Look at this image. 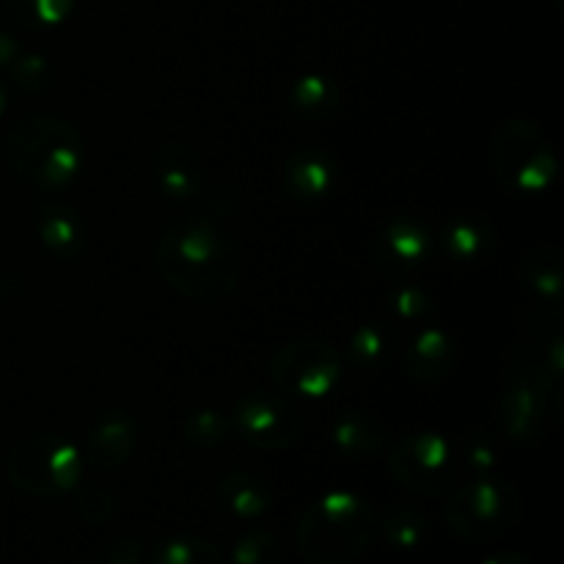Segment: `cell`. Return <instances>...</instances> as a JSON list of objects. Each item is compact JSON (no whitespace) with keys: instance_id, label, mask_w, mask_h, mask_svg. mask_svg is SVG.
Masks as SVG:
<instances>
[{"instance_id":"14","label":"cell","mask_w":564,"mask_h":564,"mask_svg":"<svg viewBox=\"0 0 564 564\" xmlns=\"http://www.w3.org/2000/svg\"><path fill=\"white\" fill-rule=\"evenodd\" d=\"M334 446L341 455L352 457V460H367V457L380 455L389 444V430L378 416L364 411H350L345 416L336 419L334 430H330Z\"/></svg>"},{"instance_id":"4","label":"cell","mask_w":564,"mask_h":564,"mask_svg":"<svg viewBox=\"0 0 564 564\" xmlns=\"http://www.w3.org/2000/svg\"><path fill=\"white\" fill-rule=\"evenodd\" d=\"M523 510L521 490L507 477H468L444 501V523L468 543H488L518 523Z\"/></svg>"},{"instance_id":"23","label":"cell","mask_w":564,"mask_h":564,"mask_svg":"<svg viewBox=\"0 0 564 564\" xmlns=\"http://www.w3.org/2000/svg\"><path fill=\"white\" fill-rule=\"evenodd\" d=\"M339 102V91L323 75H306L292 86V105L306 116H330Z\"/></svg>"},{"instance_id":"15","label":"cell","mask_w":564,"mask_h":564,"mask_svg":"<svg viewBox=\"0 0 564 564\" xmlns=\"http://www.w3.org/2000/svg\"><path fill=\"white\" fill-rule=\"evenodd\" d=\"M215 496H218L220 507L229 516L240 518V521H253V518H262L270 510L268 485L246 471L220 477V482L215 485Z\"/></svg>"},{"instance_id":"1","label":"cell","mask_w":564,"mask_h":564,"mask_svg":"<svg viewBox=\"0 0 564 564\" xmlns=\"http://www.w3.org/2000/svg\"><path fill=\"white\" fill-rule=\"evenodd\" d=\"M154 264L165 284L193 301H224L237 290V246L215 220L176 218L160 231Z\"/></svg>"},{"instance_id":"9","label":"cell","mask_w":564,"mask_h":564,"mask_svg":"<svg viewBox=\"0 0 564 564\" xmlns=\"http://www.w3.org/2000/svg\"><path fill=\"white\" fill-rule=\"evenodd\" d=\"M235 430L259 449H286L301 435V416L281 394L248 391L235 402Z\"/></svg>"},{"instance_id":"16","label":"cell","mask_w":564,"mask_h":564,"mask_svg":"<svg viewBox=\"0 0 564 564\" xmlns=\"http://www.w3.org/2000/svg\"><path fill=\"white\" fill-rule=\"evenodd\" d=\"M39 231H42L44 246L61 259L77 257L83 251V242H86L80 215L66 207L64 202L42 204V209H39Z\"/></svg>"},{"instance_id":"31","label":"cell","mask_w":564,"mask_h":564,"mask_svg":"<svg viewBox=\"0 0 564 564\" xmlns=\"http://www.w3.org/2000/svg\"><path fill=\"white\" fill-rule=\"evenodd\" d=\"M394 308L402 314V317H416V314H422L424 308H427V301H424L416 290H408L405 286L402 292H397Z\"/></svg>"},{"instance_id":"32","label":"cell","mask_w":564,"mask_h":564,"mask_svg":"<svg viewBox=\"0 0 564 564\" xmlns=\"http://www.w3.org/2000/svg\"><path fill=\"white\" fill-rule=\"evenodd\" d=\"M20 47H17V42L11 36H6V33H0V66H9L14 64L17 58H20Z\"/></svg>"},{"instance_id":"26","label":"cell","mask_w":564,"mask_h":564,"mask_svg":"<svg viewBox=\"0 0 564 564\" xmlns=\"http://www.w3.org/2000/svg\"><path fill=\"white\" fill-rule=\"evenodd\" d=\"M11 75L17 77V86L25 88L28 94H44L53 83H50V66L47 61L39 55H20L11 64Z\"/></svg>"},{"instance_id":"10","label":"cell","mask_w":564,"mask_h":564,"mask_svg":"<svg viewBox=\"0 0 564 564\" xmlns=\"http://www.w3.org/2000/svg\"><path fill=\"white\" fill-rule=\"evenodd\" d=\"M435 240L427 226L413 218H397L375 237L372 262L383 275H402L433 257Z\"/></svg>"},{"instance_id":"2","label":"cell","mask_w":564,"mask_h":564,"mask_svg":"<svg viewBox=\"0 0 564 564\" xmlns=\"http://www.w3.org/2000/svg\"><path fill=\"white\" fill-rule=\"evenodd\" d=\"M378 532V512L364 496L330 490L306 507L297 523V551L308 564H352Z\"/></svg>"},{"instance_id":"22","label":"cell","mask_w":564,"mask_h":564,"mask_svg":"<svg viewBox=\"0 0 564 564\" xmlns=\"http://www.w3.org/2000/svg\"><path fill=\"white\" fill-rule=\"evenodd\" d=\"M152 564H224L220 551L196 534H176L152 551Z\"/></svg>"},{"instance_id":"34","label":"cell","mask_w":564,"mask_h":564,"mask_svg":"<svg viewBox=\"0 0 564 564\" xmlns=\"http://www.w3.org/2000/svg\"><path fill=\"white\" fill-rule=\"evenodd\" d=\"M6 105H9V94H6V86L0 83V116L6 113Z\"/></svg>"},{"instance_id":"11","label":"cell","mask_w":564,"mask_h":564,"mask_svg":"<svg viewBox=\"0 0 564 564\" xmlns=\"http://www.w3.org/2000/svg\"><path fill=\"white\" fill-rule=\"evenodd\" d=\"M457 345L446 330L427 328L411 341L405 352V372L413 383L435 386L455 369Z\"/></svg>"},{"instance_id":"20","label":"cell","mask_w":564,"mask_h":564,"mask_svg":"<svg viewBox=\"0 0 564 564\" xmlns=\"http://www.w3.org/2000/svg\"><path fill=\"white\" fill-rule=\"evenodd\" d=\"M378 527L386 543L394 551H416L427 540L430 532L427 518L422 516V510L411 505L391 507L383 516V521H378Z\"/></svg>"},{"instance_id":"8","label":"cell","mask_w":564,"mask_h":564,"mask_svg":"<svg viewBox=\"0 0 564 564\" xmlns=\"http://www.w3.org/2000/svg\"><path fill=\"white\" fill-rule=\"evenodd\" d=\"M345 364L341 352L328 341L301 339L284 345L270 358V378L281 391L319 400L341 383Z\"/></svg>"},{"instance_id":"33","label":"cell","mask_w":564,"mask_h":564,"mask_svg":"<svg viewBox=\"0 0 564 564\" xmlns=\"http://www.w3.org/2000/svg\"><path fill=\"white\" fill-rule=\"evenodd\" d=\"M482 564H532V562H529V556L521 554V551H499V554L488 556Z\"/></svg>"},{"instance_id":"13","label":"cell","mask_w":564,"mask_h":564,"mask_svg":"<svg viewBox=\"0 0 564 564\" xmlns=\"http://www.w3.org/2000/svg\"><path fill=\"white\" fill-rule=\"evenodd\" d=\"M154 176H158L165 196L176 198V202H191V198H196L198 193H202V158H198L191 147L169 143V147L160 149L158 158H154Z\"/></svg>"},{"instance_id":"19","label":"cell","mask_w":564,"mask_h":564,"mask_svg":"<svg viewBox=\"0 0 564 564\" xmlns=\"http://www.w3.org/2000/svg\"><path fill=\"white\" fill-rule=\"evenodd\" d=\"M77 0H3V11L22 31H44L69 20Z\"/></svg>"},{"instance_id":"18","label":"cell","mask_w":564,"mask_h":564,"mask_svg":"<svg viewBox=\"0 0 564 564\" xmlns=\"http://www.w3.org/2000/svg\"><path fill=\"white\" fill-rule=\"evenodd\" d=\"M286 191L301 198H323L334 185V169L317 152H297L284 169Z\"/></svg>"},{"instance_id":"30","label":"cell","mask_w":564,"mask_h":564,"mask_svg":"<svg viewBox=\"0 0 564 564\" xmlns=\"http://www.w3.org/2000/svg\"><path fill=\"white\" fill-rule=\"evenodd\" d=\"M143 543L138 538H121L108 545L102 554V564H141Z\"/></svg>"},{"instance_id":"7","label":"cell","mask_w":564,"mask_h":564,"mask_svg":"<svg viewBox=\"0 0 564 564\" xmlns=\"http://www.w3.org/2000/svg\"><path fill=\"white\" fill-rule=\"evenodd\" d=\"M389 474L402 490L422 499L449 494L460 474L455 441L438 433L402 435L389 452Z\"/></svg>"},{"instance_id":"24","label":"cell","mask_w":564,"mask_h":564,"mask_svg":"<svg viewBox=\"0 0 564 564\" xmlns=\"http://www.w3.org/2000/svg\"><path fill=\"white\" fill-rule=\"evenodd\" d=\"M284 551L281 540L268 529H253L246 532L231 549V564H281Z\"/></svg>"},{"instance_id":"28","label":"cell","mask_w":564,"mask_h":564,"mask_svg":"<svg viewBox=\"0 0 564 564\" xmlns=\"http://www.w3.org/2000/svg\"><path fill=\"white\" fill-rule=\"evenodd\" d=\"M226 435V419L215 411H198L187 419V438L193 444L213 446L220 444Z\"/></svg>"},{"instance_id":"12","label":"cell","mask_w":564,"mask_h":564,"mask_svg":"<svg viewBox=\"0 0 564 564\" xmlns=\"http://www.w3.org/2000/svg\"><path fill=\"white\" fill-rule=\"evenodd\" d=\"M138 444V430L132 419L121 411H110L88 433L86 455L97 468H119L132 457Z\"/></svg>"},{"instance_id":"6","label":"cell","mask_w":564,"mask_h":564,"mask_svg":"<svg viewBox=\"0 0 564 564\" xmlns=\"http://www.w3.org/2000/svg\"><path fill=\"white\" fill-rule=\"evenodd\" d=\"M6 474L22 494L50 499L77 488L83 457L72 441L58 435H31L14 446L6 460Z\"/></svg>"},{"instance_id":"29","label":"cell","mask_w":564,"mask_h":564,"mask_svg":"<svg viewBox=\"0 0 564 564\" xmlns=\"http://www.w3.org/2000/svg\"><path fill=\"white\" fill-rule=\"evenodd\" d=\"M457 460L466 463V468L471 477H485V474L494 471L496 452H494V446L485 444L482 438H471L468 441L466 452H463V455H457Z\"/></svg>"},{"instance_id":"25","label":"cell","mask_w":564,"mask_h":564,"mask_svg":"<svg viewBox=\"0 0 564 564\" xmlns=\"http://www.w3.org/2000/svg\"><path fill=\"white\" fill-rule=\"evenodd\" d=\"M389 347H391L389 328L380 323H369V325H364V328L356 334V339H352L350 358L356 367L372 369V367H378L386 356H389Z\"/></svg>"},{"instance_id":"21","label":"cell","mask_w":564,"mask_h":564,"mask_svg":"<svg viewBox=\"0 0 564 564\" xmlns=\"http://www.w3.org/2000/svg\"><path fill=\"white\" fill-rule=\"evenodd\" d=\"M446 251L449 257H455L457 262H477L494 246V235H490L488 226L477 218H460L452 220L449 229L444 235Z\"/></svg>"},{"instance_id":"27","label":"cell","mask_w":564,"mask_h":564,"mask_svg":"<svg viewBox=\"0 0 564 564\" xmlns=\"http://www.w3.org/2000/svg\"><path fill=\"white\" fill-rule=\"evenodd\" d=\"M77 512H80V518L86 523L99 527V523H108L110 518H113L116 501L108 490L83 488L80 494H77Z\"/></svg>"},{"instance_id":"17","label":"cell","mask_w":564,"mask_h":564,"mask_svg":"<svg viewBox=\"0 0 564 564\" xmlns=\"http://www.w3.org/2000/svg\"><path fill=\"white\" fill-rule=\"evenodd\" d=\"M521 275L543 301L560 303L562 297V253L551 242H534L521 259Z\"/></svg>"},{"instance_id":"5","label":"cell","mask_w":564,"mask_h":564,"mask_svg":"<svg viewBox=\"0 0 564 564\" xmlns=\"http://www.w3.org/2000/svg\"><path fill=\"white\" fill-rule=\"evenodd\" d=\"M496 176L510 191L540 196L556 180V154L545 132L527 119H512L496 130L490 147Z\"/></svg>"},{"instance_id":"3","label":"cell","mask_w":564,"mask_h":564,"mask_svg":"<svg viewBox=\"0 0 564 564\" xmlns=\"http://www.w3.org/2000/svg\"><path fill=\"white\" fill-rule=\"evenodd\" d=\"M6 160L28 185L44 193L69 185L83 165V138L66 119L36 113L6 132Z\"/></svg>"}]
</instances>
